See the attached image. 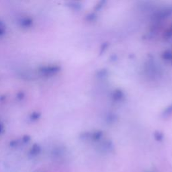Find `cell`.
<instances>
[{"mask_svg":"<svg viewBox=\"0 0 172 172\" xmlns=\"http://www.w3.org/2000/svg\"><path fill=\"white\" fill-rule=\"evenodd\" d=\"M60 67L58 66L49 65V66H43L39 68V72L42 75H51L59 72Z\"/></svg>","mask_w":172,"mask_h":172,"instance_id":"1","label":"cell"},{"mask_svg":"<svg viewBox=\"0 0 172 172\" xmlns=\"http://www.w3.org/2000/svg\"><path fill=\"white\" fill-rule=\"evenodd\" d=\"M33 24V20L30 18H23L20 20L19 24L21 27L27 28L32 26Z\"/></svg>","mask_w":172,"mask_h":172,"instance_id":"2","label":"cell"},{"mask_svg":"<svg viewBox=\"0 0 172 172\" xmlns=\"http://www.w3.org/2000/svg\"><path fill=\"white\" fill-rule=\"evenodd\" d=\"M41 151V148L38 144H34L32 147L31 148L30 153L31 155L32 156H36L37 155H38Z\"/></svg>","mask_w":172,"mask_h":172,"instance_id":"3","label":"cell"},{"mask_svg":"<svg viewBox=\"0 0 172 172\" xmlns=\"http://www.w3.org/2000/svg\"><path fill=\"white\" fill-rule=\"evenodd\" d=\"M41 116V113L38 112H34L31 113L30 115V119L32 121H36V120H38Z\"/></svg>","mask_w":172,"mask_h":172,"instance_id":"4","label":"cell"},{"mask_svg":"<svg viewBox=\"0 0 172 172\" xmlns=\"http://www.w3.org/2000/svg\"><path fill=\"white\" fill-rule=\"evenodd\" d=\"M25 97V94L23 92V91H20L18 94H17L16 95V97L17 99L19 100H22Z\"/></svg>","mask_w":172,"mask_h":172,"instance_id":"5","label":"cell"},{"mask_svg":"<svg viewBox=\"0 0 172 172\" xmlns=\"http://www.w3.org/2000/svg\"><path fill=\"white\" fill-rule=\"evenodd\" d=\"M22 140L24 143H28L29 142L30 140V137L28 136V135H25L22 138Z\"/></svg>","mask_w":172,"mask_h":172,"instance_id":"6","label":"cell"},{"mask_svg":"<svg viewBox=\"0 0 172 172\" xmlns=\"http://www.w3.org/2000/svg\"><path fill=\"white\" fill-rule=\"evenodd\" d=\"M5 33V27H0V36L4 35Z\"/></svg>","mask_w":172,"mask_h":172,"instance_id":"7","label":"cell"},{"mask_svg":"<svg viewBox=\"0 0 172 172\" xmlns=\"http://www.w3.org/2000/svg\"><path fill=\"white\" fill-rule=\"evenodd\" d=\"M4 130V125L2 124H0V133H2L3 131Z\"/></svg>","mask_w":172,"mask_h":172,"instance_id":"8","label":"cell"}]
</instances>
